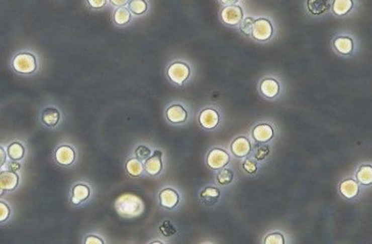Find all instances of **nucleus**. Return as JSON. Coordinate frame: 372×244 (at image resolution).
I'll list each match as a JSON object with an SVG mask.
<instances>
[{
    "label": "nucleus",
    "mask_w": 372,
    "mask_h": 244,
    "mask_svg": "<svg viewBox=\"0 0 372 244\" xmlns=\"http://www.w3.org/2000/svg\"><path fill=\"white\" fill-rule=\"evenodd\" d=\"M117 212L125 218H134L144 212L143 200L135 194H123L116 200Z\"/></svg>",
    "instance_id": "obj_1"
},
{
    "label": "nucleus",
    "mask_w": 372,
    "mask_h": 244,
    "mask_svg": "<svg viewBox=\"0 0 372 244\" xmlns=\"http://www.w3.org/2000/svg\"><path fill=\"white\" fill-rule=\"evenodd\" d=\"M13 68L21 74L35 73L38 67L37 58L30 52H22L17 54L13 59Z\"/></svg>",
    "instance_id": "obj_2"
},
{
    "label": "nucleus",
    "mask_w": 372,
    "mask_h": 244,
    "mask_svg": "<svg viewBox=\"0 0 372 244\" xmlns=\"http://www.w3.org/2000/svg\"><path fill=\"white\" fill-rule=\"evenodd\" d=\"M53 159L59 166L70 167L77 161V152L69 145H61L55 149Z\"/></svg>",
    "instance_id": "obj_3"
},
{
    "label": "nucleus",
    "mask_w": 372,
    "mask_h": 244,
    "mask_svg": "<svg viewBox=\"0 0 372 244\" xmlns=\"http://www.w3.org/2000/svg\"><path fill=\"white\" fill-rule=\"evenodd\" d=\"M92 195V188L84 182L74 184L70 189L69 202L73 207H79L85 203Z\"/></svg>",
    "instance_id": "obj_4"
},
{
    "label": "nucleus",
    "mask_w": 372,
    "mask_h": 244,
    "mask_svg": "<svg viewBox=\"0 0 372 244\" xmlns=\"http://www.w3.org/2000/svg\"><path fill=\"white\" fill-rule=\"evenodd\" d=\"M190 67L182 62H174L167 68V75L176 85H182L190 76Z\"/></svg>",
    "instance_id": "obj_5"
},
{
    "label": "nucleus",
    "mask_w": 372,
    "mask_h": 244,
    "mask_svg": "<svg viewBox=\"0 0 372 244\" xmlns=\"http://www.w3.org/2000/svg\"><path fill=\"white\" fill-rule=\"evenodd\" d=\"M273 28L271 23L266 19H258L254 22L252 36L257 41H267L271 38Z\"/></svg>",
    "instance_id": "obj_6"
},
{
    "label": "nucleus",
    "mask_w": 372,
    "mask_h": 244,
    "mask_svg": "<svg viewBox=\"0 0 372 244\" xmlns=\"http://www.w3.org/2000/svg\"><path fill=\"white\" fill-rule=\"evenodd\" d=\"M230 162L229 154L221 149H213L207 156V164L213 170L226 167Z\"/></svg>",
    "instance_id": "obj_7"
},
{
    "label": "nucleus",
    "mask_w": 372,
    "mask_h": 244,
    "mask_svg": "<svg viewBox=\"0 0 372 244\" xmlns=\"http://www.w3.org/2000/svg\"><path fill=\"white\" fill-rule=\"evenodd\" d=\"M145 171L150 176H157L163 169L162 164V152L157 150L148 159L145 160L144 164Z\"/></svg>",
    "instance_id": "obj_8"
},
{
    "label": "nucleus",
    "mask_w": 372,
    "mask_h": 244,
    "mask_svg": "<svg viewBox=\"0 0 372 244\" xmlns=\"http://www.w3.org/2000/svg\"><path fill=\"white\" fill-rule=\"evenodd\" d=\"M61 120V112L58 108L54 106H47L41 112V122L48 128H56Z\"/></svg>",
    "instance_id": "obj_9"
},
{
    "label": "nucleus",
    "mask_w": 372,
    "mask_h": 244,
    "mask_svg": "<svg viewBox=\"0 0 372 244\" xmlns=\"http://www.w3.org/2000/svg\"><path fill=\"white\" fill-rule=\"evenodd\" d=\"M160 206L167 210L174 209L179 202V195L173 188L167 187L162 189L158 195Z\"/></svg>",
    "instance_id": "obj_10"
},
{
    "label": "nucleus",
    "mask_w": 372,
    "mask_h": 244,
    "mask_svg": "<svg viewBox=\"0 0 372 244\" xmlns=\"http://www.w3.org/2000/svg\"><path fill=\"white\" fill-rule=\"evenodd\" d=\"M221 20L223 23L230 26L239 25L243 20V11L240 7L229 6L222 10Z\"/></svg>",
    "instance_id": "obj_11"
},
{
    "label": "nucleus",
    "mask_w": 372,
    "mask_h": 244,
    "mask_svg": "<svg viewBox=\"0 0 372 244\" xmlns=\"http://www.w3.org/2000/svg\"><path fill=\"white\" fill-rule=\"evenodd\" d=\"M199 122L203 129L213 130L219 124V114L214 109H204L199 115Z\"/></svg>",
    "instance_id": "obj_12"
},
{
    "label": "nucleus",
    "mask_w": 372,
    "mask_h": 244,
    "mask_svg": "<svg viewBox=\"0 0 372 244\" xmlns=\"http://www.w3.org/2000/svg\"><path fill=\"white\" fill-rule=\"evenodd\" d=\"M20 182V176L17 172L7 170L0 172V189L4 191H13L15 190Z\"/></svg>",
    "instance_id": "obj_13"
},
{
    "label": "nucleus",
    "mask_w": 372,
    "mask_h": 244,
    "mask_svg": "<svg viewBox=\"0 0 372 244\" xmlns=\"http://www.w3.org/2000/svg\"><path fill=\"white\" fill-rule=\"evenodd\" d=\"M166 118L171 124H182L188 118V112L181 105H171L166 110Z\"/></svg>",
    "instance_id": "obj_14"
},
{
    "label": "nucleus",
    "mask_w": 372,
    "mask_h": 244,
    "mask_svg": "<svg viewBox=\"0 0 372 244\" xmlns=\"http://www.w3.org/2000/svg\"><path fill=\"white\" fill-rule=\"evenodd\" d=\"M252 135H253V138L255 139V141H257L258 143L264 144V143L269 142L272 139L273 130L269 125L261 124V125H258L254 128Z\"/></svg>",
    "instance_id": "obj_15"
},
{
    "label": "nucleus",
    "mask_w": 372,
    "mask_h": 244,
    "mask_svg": "<svg viewBox=\"0 0 372 244\" xmlns=\"http://www.w3.org/2000/svg\"><path fill=\"white\" fill-rule=\"evenodd\" d=\"M231 150L233 154L238 158H244L248 156L251 152V144L246 138H238L236 139L231 146Z\"/></svg>",
    "instance_id": "obj_16"
},
{
    "label": "nucleus",
    "mask_w": 372,
    "mask_h": 244,
    "mask_svg": "<svg viewBox=\"0 0 372 244\" xmlns=\"http://www.w3.org/2000/svg\"><path fill=\"white\" fill-rule=\"evenodd\" d=\"M125 169L127 173L133 177V178H138L140 177L143 172L145 171L144 169V164L142 163L141 160L138 158H130L127 160L126 164H125Z\"/></svg>",
    "instance_id": "obj_17"
},
{
    "label": "nucleus",
    "mask_w": 372,
    "mask_h": 244,
    "mask_svg": "<svg viewBox=\"0 0 372 244\" xmlns=\"http://www.w3.org/2000/svg\"><path fill=\"white\" fill-rule=\"evenodd\" d=\"M260 91H261V93L264 97L272 99V98L276 97L280 93L278 83L275 79L266 78L262 81L261 85H260Z\"/></svg>",
    "instance_id": "obj_18"
},
{
    "label": "nucleus",
    "mask_w": 372,
    "mask_h": 244,
    "mask_svg": "<svg viewBox=\"0 0 372 244\" xmlns=\"http://www.w3.org/2000/svg\"><path fill=\"white\" fill-rule=\"evenodd\" d=\"M340 190L346 198H354L359 193V185L353 179H347L340 185Z\"/></svg>",
    "instance_id": "obj_19"
},
{
    "label": "nucleus",
    "mask_w": 372,
    "mask_h": 244,
    "mask_svg": "<svg viewBox=\"0 0 372 244\" xmlns=\"http://www.w3.org/2000/svg\"><path fill=\"white\" fill-rule=\"evenodd\" d=\"M219 196H220L219 189L211 186L205 187L200 193L201 199L208 206H212L214 203H216L217 200L219 199Z\"/></svg>",
    "instance_id": "obj_20"
},
{
    "label": "nucleus",
    "mask_w": 372,
    "mask_h": 244,
    "mask_svg": "<svg viewBox=\"0 0 372 244\" xmlns=\"http://www.w3.org/2000/svg\"><path fill=\"white\" fill-rule=\"evenodd\" d=\"M307 7L308 11L314 16L322 15L329 10V4L327 0H308Z\"/></svg>",
    "instance_id": "obj_21"
},
{
    "label": "nucleus",
    "mask_w": 372,
    "mask_h": 244,
    "mask_svg": "<svg viewBox=\"0 0 372 244\" xmlns=\"http://www.w3.org/2000/svg\"><path fill=\"white\" fill-rule=\"evenodd\" d=\"M334 47L336 49L344 55H349L353 51V41L347 37H340L334 40Z\"/></svg>",
    "instance_id": "obj_22"
},
{
    "label": "nucleus",
    "mask_w": 372,
    "mask_h": 244,
    "mask_svg": "<svg viewBox=\"0 0 372 244\" xmlns=\"http://www.w3.org/2000/svg\"><path fill=\"white\" fill-rule=\"evenodd\" d=\"M114 22L118 26H126L131 22V12L125 7L119 8L114 12Z\"/></svg>",
    "instance_id": "obj_23"
},
{
    "label": "nucleus",
    "mask_w": 372,
    "mask_h": 244,
    "mask_svg": "<svg viewBox=\"0 0 372 244\" xmlns=\"http://www.w3.org/2000/svg\"><path fill=\"white\" fill-rule=\"evenodd\" d=\"M11 160L13 161H21L26 154L25 147L19 143V142H14L8 147V153Z\"/></svg>",
    "instance_id": "obj_24"
},
{
    "label": "nucleus",
    "mask_w": 372,
    "mask_h": 244,
    "mask_svg": "<svg viewBox=\"0 0 372 244\" xmlns=\"http://www.w3.org/2000/svg\"><path fill=\"white\" fill-rule=\"evenodd\" d=\"M353 8L352 0H334L332 5L333 13L339 17L347 15Z\"/></svg>",
    "instance_id": "obj_25"
},
{
    "label": "nucleus",
    "mask_w": 372,
    "mask_h": 244,
    "mask_svg": "<svg viewBox=\"0 0 372 244\" xmlns=\"http://www.w3.org/2000/svg\"><path fill=\"white\" fill-rule=\"evenodd\" d=\"M358 181L364 185L370 184L372 182V167L370 165H363L359 168L357 175Z\"/></svg>",
    "instance_id": "obj_26"
},
{
    "label": "nucleus",
    "mask_w": 372,
    "mask_h": 244,
    "mask_svg": "<svg viewBox=\"0 0 372 244\" xmlns=\"http://www.w3.org/2000/svg\"><path fill=\"white\" fill-rule=\"evenodd\" d=\"M129 9L133 15L141 16L147 12L148 5L145 0H131L129 3Z\"/></svg>",
    "instance_id": "obj_27"
},
{
    "label": "nucleus",
    "mask_w": 372,
    "mask_h": 244,
    "mask_svg": "<svg viewBox=\"0 0 372 244\" xmlns=\"http://www.w3.org/2000/svg\"><path fill=\"white\" fill-rule=\"evenodd\" d=\"M234 179V173L231 169L225 168L218 172L217 174V183L220 185H228L232 183Z\"/></svg>",
    "instance_id": "obj_28"
},
{
    "label": "nucleus",
    "mask_w": 372,
    "mask_h": 244,
    "mask_svg": "<svg viewBox=\"0 0 372 244\" xmlns=\"http://www.w3.org/2000/svg\"><path fill=\"white\" fill-rule=\"evenodd\" d=\"M135 156L141 161H145L151 156V150L144 145H140L135 149Z\"/></svg>",
    "instance_id": "obj_29"
},
{
    "label": "nucleus",
    "mask_w": 372,
    "mask_h": 244,
    "mask_svg": "<svg viewBox=\"0 0 372 244\" xmlns=\"http://www.w3.org/2000/svg\"><path fill=\"white\" fill-rule=\"evenodd\" d=\"M269 153H270V149L268 146L266 145L257 146L255 149V159L259 161L264 160L266 157L269 156Z\"/></svg>",
    "instance_id": "obj_30"
},
{
    "label": "nucleus",
    "mask_w": 372,
    "mask_h": 244,
    "mask_svg": "<svg viewBox=\"0 0 372 244\" xmlns=\"http://www.w3.org/2000/svg\"><path fill=\"white\" fill-rule=\"evenodd\" d=\"M159 231L161 232V234H163L164 236L166 237H169V236H172L176 230L175 228L172 226V224L169 222V221H164L160 227H159Z\"/></svg>",
    "instance_id": "obj_31"
},
{
    "label": "nucleus",
    "mask_w": 372,
    "mask_h": 244,
    "mask_svg": "<svg viewBox=\"0 0 372 244\" xmlns=\"http://www.w3.org/2000/svg\"><path fill=\"white\" fill-rule=\"evenodd\" d=\"M264 243L265 244H284L285 239L281 233H271L266 236Z\"/></svg>",
    "instance_id": "obj_32"
},
{
    "label": "nucleus",
    "mask_w": 372,
    "mask_h": 244,
    "mask_svg": "<svg viewBox=\"0 0 372 244\" xmlns=\"http://www.w3.org/2000/svg\"><path fill=\"white\" fill-rule=\"evenodd\" d=\"M243 169L249 174H255L257 171V163L254 159H246L243 163Z\"/></svg>",
    "instance_id": "obj_33"
},
{
    "label": "nucleus",
    "mask_w": 372,
    "mask_h": 244,
    "mask_svg": "<svg viewBox=\"0 0 372 244\" xmlns=\"http://www.w3.org/2000/svg\"><path fill=\"white\" fill-rule=\"evenodd\" d=\"M10 216H11V208L9 207L8 203L0 201V223L9 220Z\"/></svg>",
    "instance_id": "obj_34"
},
{
    "label": "nucleus",
    "mask_w": 372,
    "mask_h": 244,
    "mask_svg": "<svg viewBox=\"0 0 372 244\" xmlns=\"http://www.w3.org/2000/svg\"><path fill=\"white\" fill-rule=\"evenodd\" d=\"M254 22L255 21L252 18H246V19L242 20V23H241V31L244 34H246V35H250L252 33Z\"/></svg>",
    "instance_id": "obj_35"
},
{
    "label": "nucleus",
    "mask_w": 372,
    "mask_h": 244,
    "mask_svg": "<svg viewBox=\"0 0 372 244\" xmlns=\"http://www.w3.org/2000/svg\"><path fill=\"white\" fill-rule=\"evenodd\" d=\"M84 242L86 244H104V240L100 236L94 235V234L87 235L84 238Z\"/></svg>",
    "instance_id": "obj_36"
},
{
    "label": "nucleus",
    "mask_w": 372,
    "mask_h": 244,
    "mask_svg": "<svg viewBox=\"0 0 372 244\" xmlns=\"http://www.w3.org/2000/svg\"><path fill=\"white\" fill-rule=\"evenodd\" d=\"M87 3L91 9L100 10L106 6L107 0H87Z\"/></svg>",
    "instance_id": "obj_37"
},
{
    "label": "nucleus",
    "mask_w": 372,
    "mask_h": 244,
    "mask_svg": "<svg viewBox=\"0 0 372 244\" xmlns=\"http://www.w3.org/2000/svg\"><path fill=\"white\" fill-rule=\"evenodd\" d=\"M7 153H6V150L0 147V168L4 167L5 164L7 163Z\"/></svg>",
    "instance_id": "obj_38"
},
{
    "label": "nucleus",
    "mask_w": 372,
    "mask_h": 244,
    "mask_svg": "<svg viewBox=\"0 0 372 244\" xmlns=\"http://www.w3.org/2000/svg\"><path fill=\"white\" fill-rule=\"evenodd\" d=\"M109 2H110L111 5L115 6V7L122 8V7L127 6L130 3V0H109Z\"/></svg>",
    "instance_id": "obj_39"
},
{
    "label": "nucleus",
    "mask_w": 372,
    "mask_h": 244,
    "mask_svg": "<svg viewBox=\"0 0 372 244\" xmlns=\"http://www.w3.org/2000/svg\"><path fill=\"white\" fill-rule=\"evenodd\" d=\"M21 164H20V163H18V161H13L12 163H10V165H9V170H11V171H14V172H17V171H19L20 169H21Z\"/></svg>",
    "instance_id": "obj_40"
},
{
    "label": "nucleus",
    "mask_w": 372,
    "mask_h": 244,
    "mask_svg": "<svg viewBox=\"0 0 372 244\" xmlns=\"http://www.w3.org/2000/svg\"><path fill=\"white\" fill-rule=\"evenodd\" d=\"M220 2H221V4H223V5H228V6H232V5H234V4H236V3L238 2V0H220Z\"/></svg>",
    "instance_id": "obj_41"
},
{
    "label": "nucleus",
    "mask_w": 372,
    "mask_h": 244,
    "mask_svg": "<svg viewBox=\"0 0 372 244\" xmlns=\"http://www.w3.org/2000/svg\"><path fill=\"white\" fill-rule=\"evenodd\" d=\"M4 192H5V191H4L3 189H0V195H3V194H4Z\"/></svg>",
    "instance_id": "obj_42"
},
{
    "label": "nucleus",
    "mask_w": 372,
    "mask_h": 244,
    "mask_svg": "<svg viewBox=\"0 0 372 244\" xmlns=\"http://www.w3.org/2000/svg\"><path fill=\"white\" fill-rule=\"evenodd\" d=\"M151 243H161V241H152Z\"/></svg>",
    "instance_id": "obj_43"
}]
</instances>
